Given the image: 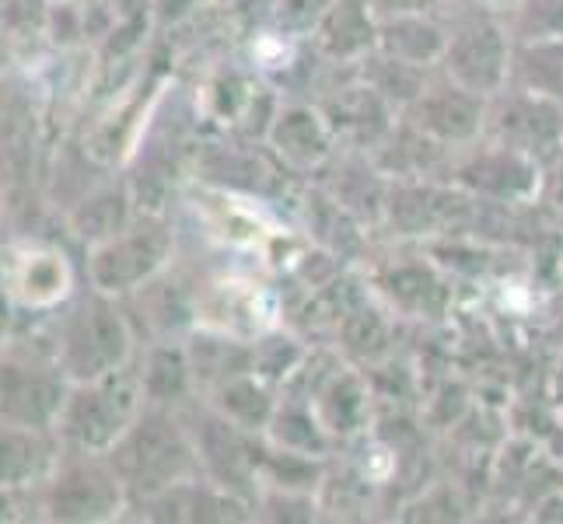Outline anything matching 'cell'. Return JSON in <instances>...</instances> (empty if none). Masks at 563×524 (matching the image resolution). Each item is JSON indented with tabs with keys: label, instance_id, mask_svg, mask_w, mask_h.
<instances>
[{
	"label": "cell",
	"instance_id": "cell-10",
	"mask_svg": "<svg viewBox=\"0 0 563 524\" xmlns=\"http://www.w3.org/2000/svg\"><path fill=\"white\" fill-rule=\"evenodd\" d=\"M378 46L399 64L427 67L431 60H441L449 38L434 22H423V14H388L378 29Z\"/></svg>",
	"mask_w": 563,
	"mask_h": 524
},
{
	"label": "cell",
	"instance_id": "cell-1",
	"mask_svg": "<svg viewBox=\"0 0 563 524\" xmlns=\"http://www.w3.org/2000/svg\"><path fill=\"white\" fill-rule=\"evenodd\" d=\"M112 469L123 487L165 493L186 487L192 472V448L168 416H137L112 444Z\"/></svg>",
	"mask_w": 563,
	"mask_h": 524
},
{
	"label": "cell",
	"instance_id": "cell-15",
	"mask_svg": "<svg viewBox=\"0 0 563 524\" xmlns=\"http://www.w3.org/2000/svg\"><path fill=\"white\" fill-rule=\"evenodd\" d=\"M77 231L95 242H106L112 235H120V231L130 224L126 221V197L123 192H106V197H95L88 200L81 210H77V218H74Z\"/></svg>",
	"mask_w": 563,
	"mask_h": 524
},
{
	"label": "cell",
	"instance_id": "cell-9",
	"mask_svg": "<svg viewBox=\"0 0 563 524\" xmlns=\"http://www.w3.org/2000/svg\"><path fill=\"white\" fill-rule=\"evenodd\" d=\"M508 81H518L536 99L563 105V35L521 38V46L511 49Z\"/></svg>",
	"mask_w": 563,
	"mask_h": 524
},
{
	"label": "cell",
	"instance_id": "cell-7",
	"mask_svg": "<svg viewBox=\"0 0 563 524\" xmlns=\"http://www.w3.org/2000/svg\"><path fill=\"white\" fill-rule=\"evenodd\" d=\"M60 384L46 381L43 375L22 371V367H4V375H0V416L22 426H43L49 420H60Z\"/></svg>",
	"mask_w": 563,
	"mask_h": 524
},
{
	"label": "cell",
	"instance_id": "cell-12",
	"mask_svg": "<svg viewBox=\"0 0 563 524\" xmlns=\"http://www.w3.org/2000/svg\"><path fill=\"white\" fill-rule=\"evenodd\" d=\"M67 287H70L67 263H64V256H56L49 248L25 252V256L18 259L14 277H11L14 298L25 304H35V308L60 301L67 294Z\"/></svg>",
	"mask_w": 563,
	"mask_h": 524
},
{
	"label": "cell",
	"instance_id": "cell-3",
	"mask_svg": "<svg viewBox=\"0 0 563 524\" xmlns=\"http://www.w3.org/2000/svg\"><path fill=\"white\" fill-rule=\"evenodd\" d=\"M126 357H130V333L120 312L106 301H91L77 308L60 343L64 371L77 384L99 381L112 371H120Z\"/></svg>",
	"mask_w": 563,
	"mask_h": 524
},
{
	"label": "cell",
	"instance_id": "cell-8",
	"mask_svg": "<svg viewBox=\"0 0 563 524\" xmlns=\"http://www.w3.org/2000/svg\"><path fill=\"white\" fill-rule=\"evenodd\" d=\"M120 511V476H102L88 469H74L56 479L53 517L64 521H102Z\"/></svg>",
	"mask_w": 563,
	"mask_h": 524
},
{
	"label": "cell",
	"instance_id": "cell-2",
	"mask_svg": "<svg viewBox=\"0 0 563 524\" xmlns=\"http://www.w3.org/2000/svg\"><path fill=\"white\" fill-rule=\"evenodd\" d=\"M141 395L144 384L126 378L123 367L99 381H81L70 399H64V434L85 451H112V444L141 416Z\"/></svg>",
	"mask_w": 563,
	"mask_h": 524
},
{
	"label": "cell",
	"instance_id": "cell-4",
	"mask_svg": "<svg viewBox=\"0 0 563 524\" xmlns=\"http://www.w3.org/2000/svg\"><path fill=\"white\" fill-rule=\"evenodd\" d=\"M172 252V235L162 224H141L123 227L120 235L95 245L91 256V283L102 294H123L147 283L165 266Z\"/></svg>",
	"mask_w": 563,
	"mask_h": 524
},
{
	"label": "cell",
	"instance_id": "cell-13",
	"mask_svg": "<svg viewBox=\"0 0 563 524\" xmlns=\"http://www.w3.org/2000/svg\"><path fill=\"white\" fill-rule=\"evenodd\" d=\"M329 126L322 123V115H316L312 109H287L277 115L274 126V141L280 147V154L295 165H316L325 158L329 150Z\"/></svg>",
	"mask_w": 563,
	"mask_h": 524
},
{
	"label": "cell",
	"instance_id": "cell-5",
	"mask_svg": "<svg viewBox=\"0 0 563 524\" xmlns=\"http://www.w3.org/2000/svg\"><path fill=\"white\" fill-rule=\"evenodd\" d=\"M441 60L449 67L452 81L465 85L476 94H490L508 81L511 43L490 18H473V22H462L455 35H449Z\"/></svg>",
	"mask_w": 563,
	"mask_h": 524
},
{
	"label": "cell",
	"instance_id": "cell-18",
	"mask_svg": "<svg viewBox=\"0 0 563 524\" xmlns=\"http://www.w3.org/2000/svg\"><path fill=\"white\" fill-rule=\"evenodd\" d=\"M67 4H88V0H67Z\"/></svg>",
	"mask_w": 563,
	"mask_h": 524
},
{
	"label": "cell",
	"instance_id": "cell-6",
	"mask_svg": "<svg viewBox=\"0 0 563 524\" xmlns=\"http://www.w3.org/2000/svg\"><path fill=\"white\" fill-rule=\"evenodd\" d=\"M410 120L427 137L438 141H470L483 126V99L459 81H449L441 88H420V94L410 105Z\"/></svg>",
	"mask_w": 563,
	"mask_h": 524
},
{
	"label": "cell",
	"instance_id": "cell-11",
	"mask_svg": "<svg viewBox=\"0 0 563 524\" xmlns=\"http://www.w3.org/2000/svg\"><path fill=\"white\" fill-rule=\"evenodd\" d=\"M49 469V451L38 441L35 426H22L4 420L0 423V487H29L32 479H38Z\"/></svg>",
	"mask_w": 563,
	"mask_h": 524
},
{
	"label": "cell",
	"instance_id": "cell-14",
	"mask_svg": "<svg viewBox=\"0 0 563 524\" xmlns=\"http://www.w3.org/2000/svg\"><path fill=\"white\" fill-rule=\"evenodd\" d=\"M189 360L179 349H154L151 360H147V371L141 375L144 384V395L151 402H172L186 392L189 384Z\"/></svg>",
	"mask_w": 563,
	"mask_h": 524
},
{
	"label": "cell",
	"instance_id": "cell-16",
	"mask_svg": "<svg viewBox=\"0 0 563 524\" xmlns=\"http://www.w3.org/2000/svg\"><path fill=\"white\" fill-rule=\"evenodd\" d=\"M333 0H280V22L287 18V25H312L329 11Z\"/></svg>",
	"mask_w": 563,
	"mask_h": 524
},
{
	"label": "cell",
	"instance_id": "cell-17",
	"mask_svg": "<svg viewBox=\"0 0 563 524\" xmlns=\"http://www.w3.org/2000/svg\"><path fill=\"white\" fill-rule=\"evenodd\" d=\"M8 328V301H4V294H0V333Z\"/></svg>",
	"mask_w": 563,
	"mask_h": 524
}]
</instances>
